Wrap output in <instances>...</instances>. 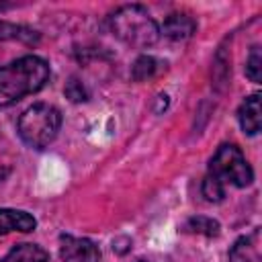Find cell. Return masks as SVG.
I'll list each match as a JSON object with an SVG mask.
<instances>
[{
    "instance_id": "6da1fadb",
    "label": "cell",
    "mask_w": 262,
    "mask_h": 262,
    "mask_svg": "<svg viewBox=\"0 0 262 262\" xmlns=\"http://www.w3.org/2000/svg\"><path fill=\"white\" fill-rule=\"evenodd\" d=\"M49 63L39 55H25L0 68V106L39 92L49 82Z\"/></svg>"
},
{
    "instance_id": "7a4b0ae2",
    "label": "cell",
    "mask_w": 262,
    "mask_h": 262,
    "mask_svg": "<svg viewBox=\"0 0 262 262\" xmlns=\"http://www.w3.org/2000/svg\"><path fill=\"white\" fill-rule=\"evenodd\" d=\"M108 25L117 39H121L123 43H127L131 47H137V49H145V47L154 45L160 37L158 23L139 4H125V6L117 8L111 14Z\"/></svg>"
},
{
    "instance_id": "3957f363",
    "label": "cell",
    "mask_w": 262,
    "mask_h": 262,
    "mask_svg": "<svg viewBox=\"0 0 262 262\" xmlns=\"http://www.w3.org/2000/svg\"><path fill=\"white\" fill-rule=\"evenodd\" d=\"M61 115L55 106L47 102H37L29 106L16 125L18 137L33 149H45L59 133Z\"/></svg>"
},
{
    "instance_id": "277c9868",
    "label": "cell",
    "mask_w": 262,
    "mask_h": 262,
    "mask_svg": "<svg viewBox=\"0 0 262 262\" xmlns=\"http://www.w3.org/2000/svg\"><path fill=\"white\" fill-rule=\"evenodd\" d=\"M209 174L223 184H233L237 188L248 186L254 180V172L244 158L242 149L233 143H223L209 162Z\"/></svg>"
},
{
    "instance_id": "5b68a950",
    "label": "cell",
    "mask_w": 262,
    "mask_h": 262,
    "mask_svg": "<svg viewBox=\"0 0 262 262\" xmlns=\"http://www.w3.org/2000/svg\"><path fill=\"white\" fill-rule=\"evenodd\" d=\"M59 256L63 262H100V250L92 239L61 235Z\"/></svg>"
},
{
    "instance_id": "8992f818",
    "label": "cell",
    "mask_w": 262,
    "mask_h": 262,
    "mask_svg": "<svg viewBox=\"0 0 262 262\" xmlns=\"http://www.w3.org/2000/svg\"><path fill=\"white\" fill-rule=\"evenodd\" d=\"M37 227V219L20 209H4L0 207V235L12 233V231H20V233H29Z\"/></svg>"
},
{
    "instance_id": "52a82bcc",
    "label": "cell",
    "mask_w": 262,
    "mask_h": 262,
    "mask_svg": "<svg viewBox=\"0 0 262 262\" xmlns=\"http://www.w3.org/2000/svg\"><path fill=\"white\" fill-rule=\"evenodd\" d=\"M237 121L244 133L256 135L262 125V106H260V94H250L237 108Z\"/></svg>"
},
{
    "instance_id": "ba28073f",
    "label": "cell",
    "mask_w": 262,
    "mask_h": 262,
    "mask_svg": "<svg viewBox=\"0 0 262 262\" xmlns=\"http://www.w3.org/2000/svg\"><path fill=\"white\" fill-rule=\"evenodd\" d=\"M196 31V23L194 18H190L188 14H170L166 16L164 25H162V33L174 41H182V39H188L192 37V33Z\"/></svg>"
},
{
    "instance_id": "9c48e42d",
    "label": "cell",
    "mask_w": 262,
    "mask_h": 262,
    "mask_svg": "<svg viewBox=\"0 0 262 262\" xmlns=\"http://www.w3.org/2000/svg\"><path fill=\"white\" fill-rule=\"evenodd\" d=\"M49 254L37 244H16L0 262H47Z\"/></svg>"
},
{
    "instance_id": "30bf717a",
    "label": "cell",
    "mask_w": 262,
    "mask_h": 262,
    "mask_svg": "<svg viewBox=\"0 0 262 262\" xmlns=\"http://www.w3.org/2000/svg\"><path fill=\"white\" fill-rule=\"evenodd\" d=\"M258 231H254L252 235L239 237L231 252H229V262H258L260 254H258Z\"/></svg>"
},
{
    "instance_id": "8fae6325",
    "label": "cell",
    "mask_w": 262,
    "mask_h": 262,
    "mask_svg": "<svg viewBox=\"0 0 262 262\" xmlns=\"http://www.w3.org/2000/svg\"><path fill=\"white\" fill-rule=\"evenodd\" d=\"M14 39L20 43H27V45H37L39 33L29 27H23V25L0 20V41H14Z\"/></svg>"
},
{
    "instance_id": "7c38bea8",
    "label": "cell",
    "mask_w": 262,
    "mask_h": 262,
    "mask_svg": "<svg viewBox=\"0 0 262 262\" xmlns=\"http://www.w3.org/2000/svg\"><path fill=\"white\" fill-rule=\"evenodd\" d=\"M184 231L213 237V235H219V223H217L215 219H211V217L196 215V217L186 219V223H184Z\"/></svg>"
},
{
    "instance_id": "4fadbf2b",
    "label": "cell",
    "mask_w": 262,
    "mask_h": 262,
    "mask_svg": "<svg viewBox=\"0 0 262 262\" xmlns=\"http://www.w3.org/2000/svg\"><path fill=\"white\" fill-rule=\"evenodd\" d=\"M156 72H158V59L151 57V55H141V57H137L135 63H133V68H131V76H133V80H137V82H143V80L151 78Z\"/></svg>"
},
{
    "instance_id": "5bb4252c",
    "label": "cell",
    "mask_w": 262,
    "mask_h": 262,
    "mask_svg": "<svg viewBox=\"0 0 262 262\" xmlns=\"http://www.w3.org/2000/svg\"><path fill=\"white\" fill-rule=\"evenodd\" d=\"M201 190H203V196H205L209 203H219V201H223V196H225V184L219 182V180H217L215 176H211V174L205 176Z\"/></svg>"
},
{
    "instance_id": "9a60e30c",
    "label": "cell",
    "mask_w": 262,
    "mask_h": 262,
    "mask_svg": "<svg viewBox=\"0 0 262 262\" xmlns=\"http://www.w3.org/2000/svg\"><path fill=\"white\" fill-rule=\"evenodd\" d=\"M246 76L252 80V82H260L262 78V55H260V47H252L250 55H248V61H246Z\"/></svg>"
},
{
    "instance_id": "2e32d148",
    "label": "cell",
    "mask_w": 262,
    "mask_h": 262,
    "mask_svg": "<svg viewBox=\"0 0 262 262\" xmlns=\"http://www.w3.org/2000/svg\"><path fill=\"white\" fill-rule=\"evenodd\" d=\"M66 96H68L72 102H82V100L88 98V90H86V86H84L80 80L72 78V80L66 84Z\"/></svg>"
},
{
    "instance_id": "e0dca14e",
    "label": "cell",
    "mask_w": 262,
    "mask_h": 262,
    "mask_svg": "<svg viewBox=\"0 0 262 262\" xmlns=\"http://www.w3.org/2000/svg\"><path fill=\"white\" fill-rule=\"evenodd\" d=\"M137 262H145V260H137Z\"/></svg>"
}]
</instances>
